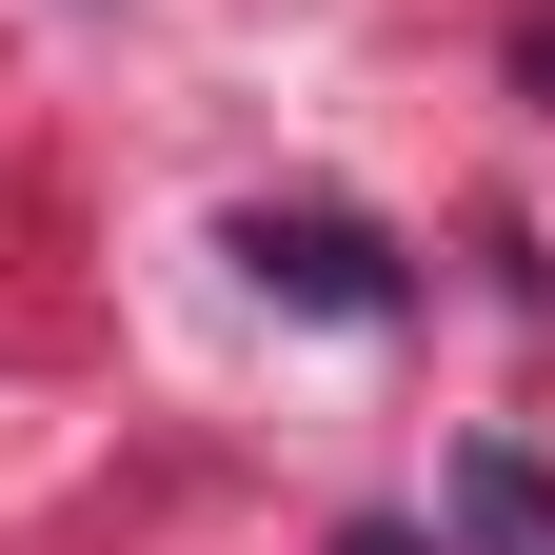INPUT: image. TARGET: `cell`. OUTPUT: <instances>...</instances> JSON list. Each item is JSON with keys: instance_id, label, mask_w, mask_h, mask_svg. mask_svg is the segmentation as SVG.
<instances>
[{"instance_id": "1", "label": "cell", "mask_w": 555, "mask_h": 555, "mask_svg": "<svg viewBox=\"0 0 555 555\" xmlns=\"http://www.w3.org/2000/svg\"><path fill=\"white\" fill-rule=\"evenodd\" d=\"M238 278H258V298H298V318H337V337H377V318L416 298L397 238L337 219V198H238Z\"/></svg>"}, {"instance_id": "2", "label": "cell", "mask_w": 555, "mask_h": 555, "mask_svg": "<svg viewBox=\"0 0 555 555\" xmlns=\"http://www.w3.org/2000/svg\"><path fill=\"white\" fill-rule=\"evenodd\" d=\"M456 535H496V555H555V476H535V456H456Z\"/></svg>"}, {"instance_id": "3", "label": "cell", "mask_w": 555, "mask_h": 555, "mask_svg": "<svg viewBox=\"0 0 555 555\" xmlns=\"http://www.w3.org/2000/svg\"><path fill=\"white\" fill-rule=\"evenodd\" d=\"M337 555H437V535H416V516H358V535H337Z\"/></svg>"}]
</instances>
